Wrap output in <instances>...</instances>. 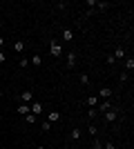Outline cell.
<instances>
[{
	"mask_svg": "<svg viewBox=\"0 0 134 149\" xmlns=\"http://www.w3.org/2000/svg\"><path fill=\"white\" fill-rule=\"evenodd\" d=\"M18 113H22V116L32 113V111H29V105H27V102H20V105H18Z\"/></svg>",
	"mask_w": 134,
	"mask_h": 149,
	"instance_id": "cell-11",
	"label": "cell"
},
{
	"mask_svg": "<svg viewBox=\"0 0 134 149\" xmlns=\"http://www.w3.org/2000/svg\"><path fill=\"white\" fill-rule=\"evenodd\" d=\"M87 116H89V118H96V116H98V111H96V107H94V109H89V111H87Z\"/></svg>",
	"mask_w": 134,
	"mask_h": 149,
	"instance_id": "cell-22",
	"label": "cell"
},
{
	"mask_svg": "<svg viewBox=\"0 0 134 149\" xmlns=\"http://www.w3.org/2000/svg\"><path fill=\"white\" fill-rule=\"evenodd\" d=\"M96 96H98V100H109V96H112V89H109V87H101Z\"/></svg>",
	"mask_w": 134,
	"mask_h": 149,
	"instance_id": "cell-3",
	"label": "cell"
},
{
	"mask_svg": "<svg viewBox=\"0 0 134 149\" xmlns=\"http://www.w3.org/2000/svg\"><path fill=\"white\" fill-rule=\"evenodd\" d=\"M40 62H43V60H40L38 54H34V56L29 58V65H34V67H40Z\"/></svg>",
	"mask_w": 134,
	"mask_h": 149,
	"instance_id": "cell-14",
	"label": "cell"
},
{
	"mask_svg": "<svg viewBox=\"0 0 134 149\" xmlns=\"http://www.w3.org/2000/svg\"><path fill=\"white\" fill-rule=\"evenodd\" d=\"M107 109H112V102H109V100H103V102H98V107H96V111H107Z\"/></svg>",
	"mask_w": 134,
	"mask_h": 149,
	"instance_id": "cell-9",
	"label": "cell"
},
{
	"mask_svg": "<svg viewBox=\"0 0 134 149\" xmlns=\"http://www.w3.org/2000/svg\"><path fill=\"white\" fill-rule=\"evenodd\" d=\"M36 149H47V147H45V145H38V147H36Z\"/></svg>",
	"mask_w": 134,
	"mask_h": 149,
	"instance_id": "cell-28",
	"label": "cell"
},
{
	"mask_svg": "<svg viewBox=\"0 0 134 149\" xmlns=\"http://www.w3.org/2000/svg\"><path fill=\"white\" fill-rule=\"evenodd\" d=\"M13 51H16V54H22V51H25V42H22V40L13 42Z\"/></svg>",
	"mask_w": 134,
	"mask_h": 149,
	"instance_id": "cell-12",
	"label": "cell"
},
{
	"mask_svg": "<svg viewBox=\"0 0 134 149\" xmlns=\"http://www.w3.org/2000/svg\"><path fill=\"white\" fill-rule=\"evenodd\" d=\"M74 40V31L72 29H63V42H72Z\"/></svg>",
	"mask_w": 134,
	"mask_h": 149,
	"instance_id": "cell-7",
	"label": "cell"
},
{
	"mask_svg": "<svg viewBox=\"0 0 134 149\" xmlns=\"http://www.w3.org/2000/svg\"><path fill=\"white\" fill-rule=\"evenodd\" d=\"M47 120H49L51 125L58 123V120H60V113H58V111H49V113H47Z\"/></svg>",
	"mask_w": 134,
	"mask_h": 149,
	"instance_id": "cell-10",
	"label": "cell"
},
{
	"mask_svg": "<svg viewBox=\"0 0 134 149\" xmlns=\"http://www.w3.org/2000/svg\"><path fill=\"white\" fill-rule=\"evenodd\" d=\"M89 134H92V138H96V134H98V129H96V125H89Z\"/></svg>",
	"mask_w": 134,
	"mask_h": 149,
	"instance_id": "cell-20",
	"label": "cell"
},
{
	"mask_svg": "<svg viewBox=\"0 0 134 149\" xmlns=\"http://www.w3.org/2000/svg\"><path fill=\"white\" fill-rule=\"evenodd\" d=\"M78 80H81V85H89V76L87 74H81V76H78Z\"/></svg>",
	"mask_w": 134,
	"mask_h": 149,
	"instance_id": "cell-18",
	"label": "cell"
},
{
	"mask_svg": "<svg viewBox=\"0 0 134 149\" xmlns=\"http://www.w3.org/2000/svg\"><path fill=\"white\" fill-rule=\"evenodd\" d=\"M116 118H119V109H116V107H112V109L105 111V120H107V123H114Z\"/></svg>",
	"mask_w": 134,
	"mask_h": 149,
	"instance_id": "cell-2",
	"label": "cell"
},
{
	"mask_svg": "<svg viewBox=\"0 0 134 149\" xmlns=\"http://www.w3.org/2000/svg\"><path fill=\"white\" fill-rule=\"evenodd\" d=\"M40 127H43V131H49V129H51V123H49V120H45Z\"/></svg>",
	"mask_w": 134,
	"mask_h": 149,
	"instance_id": "cell-21",
	"label": "cell"
},
{
	"mask_svg": "<svg viewBox=\"0 0 134 149\" xmlns=\"http://www.w3.org/2000/svg\"><path fill=\"white\" fill-rule=\"evenodd\" d=\"M92 149H103V143L98 138H94V143H92Z\"/></svg>",
	"mask_w": 134,
	"mask_h": 149,
	"instance_id": "cell-19",
	"label": "cell"
},
{
	"mask_svg": "<svg viewBox=\"0 0 134 149\" xmlns=\"http://www.w3.org/2000/svg\"><path fill=\"white\" fill-rule=\"evenodd\" d=\"M25 120H27V125H34V123H36V113H27Z\"/></svg>",
	"mask_w": 134,
	"mask_h": 149,
	"instance_id": "cell-17",
	"label": "cell"
},
{
	"mask_svg": "<svg viewBox=\"0 0 134 149\" xmlns=\"http://www.w3.org/2000/svg\"><path fill=\"white\" fill-rule=\"evenodd\" d=\"M125 71H128V74L134 71V58H128V60H125Z\"/></svg>",
	"mask_w": 134,
	"mask_h": 149,
	"instance_id": "cell-15",
	"label": "cell"
},
{
	"mask_svg": "<svg viewBox=\"0 0 134 149\" xmlns=\"http://www.w3.org/2000/svg\"><path fill=\"white\" fill-rule=\"evenodd\" d=\"M65 65H67L69 69L76 65V51H69V54H67V60H65Z\"/></svg>",
	"mask_w": 134,
	"mask_h": 149,
	"instance_id": "cell-6",
	"label": "cell"
},
{
	"mask_svg": "<svg viewBox=\"0 0 134 149\" xmlns=\"http://www.w3.org/2000/svg\"><path fill=\"white\" fill-rule=\"evenodd\" d=\"M18 65H20V67H22V69H25V67H29V60H27V58H22V60H20Z\"/></svg>",
	"mask_w": 134,
	"mask_h": 149,
	"instance_id": "cell-24",
	"label": "cell"
},
{
	"mask_svg": "<svg viewBox=\"0 0 134 149\" xmlns=\"http://www.w3.org/2000/svg\"><path fill=\"white\" fill-rule=\"evenodd\" d=\"M98 102H101V100H98V96H89V98H87V105L92 107V109H94V107H98Z\"/></svg>",
	"mask_w": 134,
	"mask_h": 149,
	"instance_id": "cell-13",
	"label": "cell"
},
{
	"mask_svg": "<svg viewBox=\"0 0 134 149\" xmlns=\"http://www.w3.org/2000/svg\"><path fill=\"white\" fill-rule=\"evenodd\" d=\"M0 7H2V5H0Z\"/></svg>",
	"mask_w": 134,
	"mask_h": 149,
	"instance_id": "cell-31",
	"label": "cell"
},
{
	"mask_svg": "<svg viewBox=\"0 0 134 149\" xmlns=\"http://www.w3.org/2000/svg\"><path fill=\"white\" fill-rule=\"evenodd\" d=\"M103 149H116V145H112V143H107V145H103Z\"/></svg>",
	"mask_w": 134,
	"mask_h": 149,
	"instance_id": "cell-25",
	"label": "cell"
},
{
	"mask_svg": "<svg viewBox=\"0 0 134 149\" xmlns=\"http://www.w3.org/2000/svg\"><path fill=\"white\" fill-rule=\"evenodd\" d=\"M20 100H22V102H27V105H29V102H32V100H34V91H29V89H25V91L20 93Z\"/></svg>",
	"mask_w": 134,
	"mask_h": 149,
	"instance_id": "cell-5",
	"label": "cell"
},
{
	"mask_svg": "<svg viewBox=\"0 0 134 149\" xmlns=\"http://www.w3.org/2000/svg\"><path fill=\"white\" fill-rule=\"evenodd\" d=\"M0 98H2V93H0Z\"/></svg>",
	"mask_w": 134,
	"mask_h": 149,
	"instance_id": "cell-30",
	"label": "cell"
},
{
	"mask_svg": "<svg viewBox=\"0 0 134 149\" xmlns=\"http://www.w3.org/2000/svg\"><path fill=\"white\" fill-rule=\"evenodd\" d=\"M112 58H114V60H121V58H125V49H123V47H116L114 54H112Z\"/></svg>",
	"mask_w": 134,
	"mask_h": 149,
	"instance_id": "cell-8",
	"label": "cell"
},
{
	"mask_svg": "<svg viewBox=\"0 0 134 149\" xmlns=\"http://www.w3.org/2000/svg\"><path fill=\"white\" fill-rule=\"evenodd\" d=\"M49 54L54 58H60L63 56V45L58 42V40H49Z\"/></svg>",
	"mask_w": 134,
	"mask_h": 149,
	"instance_id": "cell-1",
	"label": "cell"
},
{
	"mask_svg": "<svg viewBox=\"0 0 134 149\" xmlns=\"http://www.w3.org/2000/svg\"><path fill=\"white\" fill-rule=\"evenodd\" d=\"M69 138H72V140H81V129H72Z\"/></svg>",
	"mask_w": 134,
	"mask_h": 149,
	"instance_id": "cell-16",
	"label": "cell"
},
{
	"mask_svg": "<svg viewBox=\"0 0 134 149\" xmlns=\"http://www.w3.org/2000/svg\"><path fill=\"white\" fill-rule=\"evenodd\" d=\"M128 78H130V74H128V71H123V74H121V76H119V80H123V82L128 80Z\"/></svg>",
	"mask_w": 134,
	"mask_h": 149,
	"instance_id": "cell-23",
	"label": "cell"
},
{
	"mask_svg": "<svg viewBox=\"0 0 134 149\" xmlns=\"http://www.w3.org/2000/svg\"><path fill=\"white\" fill-rule=\"evenodd\" d=\"M2 47H5V38L0 36V49H2Z\"/></svg>",
	"mask_w": 134,
	"mask_h": 149,
	"instance_id": "cell-27",
	"label": "cell"
},
{
	"mask_svg": "<svg viewBox=\"0 0 134 149\" xmlns=\"http://www.w3.org/2000/svg\"><path fill=\"white\" fill-rule=\"evenodd\" d=\"M0 62H5V51L0 49Z\"/></svg>",
	"mask_w": 134,
	"mask_h": 149,
	"instance_id": "cell-26",
	"label": "cell"
},
{
	"mask_svg": "<svg viewBox=\"0 0 134 149\" xmlns=\"http://www.w3.org/2000/svg\"><path fill=\"white\" fill-rule=\"evenodd\" d=\"M11 149H18V147H11Z\"/></svg>",
	"mask_w": 134,
	"mask_h": 149,
	"instance_id": "cell-29",
	"label": "cell"
},
{
	"mask_svg": "<svg viewBox=\"0 0 134 149\" xmlns=\"http://www.w3.org/2000/svg\"><path fill=\"white\" fill-rule=\"evenodd\" d=\"M29 111H32V113H40V111H43V102H40V100H32Z\"/></svg>",
	"mask_w": 134,
	"mask_h": 149,
	"instance_id": "cell-4",
	"label": "cell"
}]
</instances>
